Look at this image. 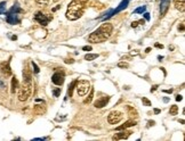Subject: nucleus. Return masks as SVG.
Listing matches in <instances>:
<instances>
[{
    "instance_id": "nucleus-1",
    "label": "nucleus",
    "mask_w": 185,
    "mask_h": 141,
    "mask_svg": "<svg viewBox=\"0 0 185 141\" xmlns=\"http://www.w3.org/2000/svg\"><path fill=\"white\" fill-rule=\"evenodd\" d=\"M88 5V0H72L67 7L66 18L70 21H75L80 18L85 11L86 6Z\"/></svg>"
},
{
    "instance_id": "nucleus-2",
    "label": "nucleus",
    "mask_w": 185,
    "mask_h": 141,
    "mask_svg": "<svg viewBox=\"0 0 185 141\" xmlns=\"http://www.w3.org/2000/svg\"><path fill=\"white\" fill-rule=\"evenodd\" d=\"M113 32V26L110 23H104L102 24L96 31H94L92 34L88 36V41L92 43H101L104 42L106 39L111 36Z\"/></svg>"
},
{
    "instance_id": "nucleus-3",
    "label": "nucleus",
    "mask_w": 185,
    "mask_h": 141,
    "mask_svg": "<svg viewBox=\"0 0 185 141\" xmlns=\"http://www.w3.org/2000/svg\"><path fill=\"white\" fill-rule=\"evenodd\" d=\"M32 93V82H23V84L18 86L17 96L20 101H27Z\"/></svg>"
},
{
    "instance_id": "nucleus-4",
    "label": "nucleus",
    "mask_w": 185,
    "mask_h": 141,
    "mask_svg": "<svg viewBox=\"0 0 185 141\" xmlns=\"http://www.w3.org/2000/svg\"><path fill=\"white\" fill-rule=\"evenodd\" d=\"M75 89H77V93L80 97H84L88 93V91L90 90V83L87 80H80L78 82H75Z\"/></svg>"
},
{
    "instance_id": "nucleus-5",
    "label": "nucleus",
    "mask_w": 185,
    "mask_h": 141,
    "mask_svg": "<svg viewBox=\"0 0 185 141\" xmlns=\"http://www.w3.org/2000/svg\"><path fill=\"white\" fill-rule=\"evenodd\" d=\"M121 119H122V113H120V112H118V111L111 112V113L109 114V116H107V122H109L110 124H112V125L118 124Z\"/></svg>"
},
{
    "instance_id": "nucleus-6",
    "label": "nucleus",
    "mask_w": 185,
    "mask_h": 141,
    "mask_svg": "<svg viewBox=\"0 0 185 141\" xmlns=\"http://www.w3.org/2000/svg\"><path fill=\"white\" fill-rule=\"evenodd\" d=\"M109 100H110V97H101V98H98L95 103H94V106L96 107V108H103V107H105L106 105H107V103H109Z\"/></svg>"
},
{
    "instance_id": "nucleus-7",
    "label": "nucleus",
    "mask_w": 185,
    "mask_h": 141,
    "mask_svg": "<svg viewBox=\"0 0 185 141\" xmlns=\"http://www.w3.org/2000/svg\"><path fill=\"white\" fill-rule=\"evenodd\" d=\"M23 82H32V71L27 64L23 69Z\"/></svg>"
},
{
    "instance_id": "nucleus-8",
    "label": "nucleus",
    "mask_w": 185,
    "mask_h": 141,
    "mask_svg": "<svg viewBox=\"0 0 185 141\" xmlns=\"http://www.w3.org/2000/svg\"><path fill=\"white\" fill-rule=\"evenodd\" d=\"M53 83L56 85H62L64 83V73H55L52 78Z\"/></svg>"
},
{
    "instance_id": "nucleus-9",
    "label": "nucleus",
    "mask_w": 185,
    "mask_h": 141,
    "mask_svg": "<svg viewBox=\"0 0 185 141\" xmlns=\"http://www.w3.org/2000/svg\"><path fill=\"white\" fill-rule=\"evenodd\" d=\"M120 131H121V132L116 133V134L113 136V140H124V139H127V138L131 134V132L126 131V129H124V131H123V130H120Z\"/></svg>"
},
{
    "instance_id": "nucleus-10",
    "label": "nucleus",
    "mask_w": 185,
    "mask_h": 141,
    "mask_svg": "<svg viewBox=\"0 0 185 141\" xmlns=\"http://www.w3.org/2000/svg\"><path fill=\"white\" fill-rule=\"evenodd\" d=\"M1 72H2V74H3L6 78H8V76L12 75V69H10V66H9V63H8V61L1 64Z\"/></svg>"
},
{
    "instance_id": "nucleus-11",
    "label": "nucleus",
    "mask_w": 185,
    "mask_h": 141,
    "mask_svg": "<svg viewBox=\"0 0 185 141\" xmlns=\"http://www.w3.org/2000/svg\"><path fill=\"white\" fill-rule=\"evenodd\" d=\"M34 18H35V21H38L41 25H47L48 21L50 20V18H47V17H46L44 14H41V13H37L35 16H34Z\"/></svg>"
},
{
    "instance_id": "nucleus-12",
    "label": "nucleus",
    "mask_w": 185,
    "mask_h": 141,
    "mask_svg": "<svg viewBox=\"0 0 185 141\" xmlns=\"http://www.w3.org/2000/svg\"><path fill=\"white\" fill-rule=\"evenodd\" d=\"M46 112V106L45 105H35L33 108V113L35 115H42Z\"/></svg>"
},
{
    "instance_id": "nucleus-13",
    "label": "nucleus",
    "mask_w": 185,
    "mask_h": 141,
    "mask_svg": "<svg viewBox=\"0 0 185 141\" xmlns=\"http://www.w3.org/2000/svg\"><path fill=\"white\" fill-rule=\"evenodd\" d=\"M174 3H175V7H176V9H177V10H180V11L184 13L185 0H175V1H174Z\"/></svg>"
},
{
    "instance_id": "nucleus-14",
    "label": "nucleus",
    "mask_w": 185,
    "mask_h": 141,
    "mask_svg": "<svg viewBox=\"0 0 185 141\" xmlns=\"http://www.w3.org/2000/svg\"><path fill=\"white\" fill-rule=\"evenodd\" d=\"M170 5V0H161V15H165Z\"/></svg>"
},
{
    "instance_id": "nucleus-15",
    "label": "nucleus",
    "mask_w": 185,
    "mask_h": 141,
    "mask_svg": "<svg viewBox=\"0 0 185 141\" xmlns=\"http://www.w3.org/2000/svg\"><path fill=\"white\" fill-rule=\"evenodd\" d=\"M134 125H136V122H135V121H133V119H129V121H127L124 124L120 125V126H118V128H117V130H118V131H120V130H124V129L130 128V126H134Z\"/></svg>"
},
{
    "instance_id": "nucleus-16",
    "label": "nucleus",
    "mask_w": 185,
    "mask_h": 141,
    "mask_svg": "<svg viewBox=\"0 0 185 141\" xmlns=\"http://www.w3.org/2000/svg\"><path fill=\"white\" fill-rule=\"evenodd\" d=\"M18 86H20V83H18L17 79L14 76V78L12 79V84H10V91H12V93H15V92L17 91Z\"/></svg>"
},
{
    "instance_id": "nucleus-17",
    "label": "nucleus",
    "mask_w": 185,
    "mask_h": 141,
    "mask_svg": "<svg viewBox=\"0 0 185 141\" xmlns=\"http://www.w3.org/2000/svg\"><path fill=\"white\" fill-rule=\"evenodd\" d=\"M127 112H128V115L130 117H137V115H138L137 111L131 106H127Z\"/></svg>"
},
{
    "instance_id": "nucleus-18",
    "label": "nucleus",
    "mask_w": 185,
    "mask_h": 141,
    "mask_svg": "<svg viewBox=\"0 0 185 141\" xmlns=\"http://www.w3.org/2000/svg\"><path fill=\"white\" fill-rule=\"evenodd\" d=\"M92 97H94V90L90 88V93H89V96L84 100V103H85L86 105H87V104H90V103H92Z\"/></svg>"
},
{
    "instance_id": "nucleus-19",
    "label": "nucleus",
    "mask_w": 185,
    "mask_h": 141,
    "mask_svg": "<svg viewBox=\"0 0 185 141\" xmlns=\"http://www.w3.org/2000/svg\"><path fill=\"white\" fill-rule=\"evenodd\" d=\"M177 113H178V107L176 105H173L169 109V114L170 115H177Z\"/></svg>"
},
{
    "instance_id": "nucleus-20",
    "label": "nucleus",
    "mask_w": 185,
    "mask_h": 141,
    "mask_svg": "<svg viewBox=\"0 0 185 141\" xmlns=\"http://www.w3.org/2000/svg\"><path fill=\"white\" fill-rule=\"evenodd\" d=\"M98 57V55H96V54H87L86 56H85V59L86 60H94V59H96Z\"/></svg>"
},
{
    "instance_id": "nucleus-21",
    "label": "nucleus",
    "mask_w": 185,
    "mask_h": 141,
    "mask_svg": "<svg viewBox=\"0 0 185 141\" xmlns=\"http://www.w3.org/2000/svg\"><path fill=\"white\" fill-rule=\"evenodd\" d=\"M127 3H128V0H123L122 2H121V5H120V7L117 9V11H119V10H121L122 8H126L127 7Z\"/></svg>"
},
{
    "instance_id": "nucleus-22",
    "label": "nucleus",
    "mask_w": 185,
    "mask_h": 141,
    "mask_svg": "<svg viewBox=\"0 0 185 141\" xmlns=\"http://www.w3.org/2000/svg\"><path fill=\"white\" fill-rule=\"evenodd\" d=\"M142 101H143V104H144L145 106H151V101H150L148 98H143Z\"/></svg>"
},
{
    "instance_id": "nucleus-23",
    "label": "nucleus",
    "mask_w": 185,
    "mask_h": 141,
    "mask_svg": "<svg viewBox=\"0 0 185 141\" xmlns=\"http://www.w3.org/2000/svg\"><path fill=\"white\" fill-rule=\"evenodd\" d=\"M49 0H35V2L37 3H40V5H45V3H47Z\"/></svg>"
},
{
    "instance_id": "nucleus-24",
    "label": "nucleus",
    "mask_w": 185,
    "mask_h": 141,
    "mask_svg": "<svg viewBox=\"0 0 185 141\" xmlns=\"http://www.w3.org/2000/svg\"><path fill=\"white\" fill-rule=\"evenodd\" d=\"M144 10H145V7H141V8H137L135 10V13H143Z\"/></svg>"
},
{
    "instance_id": "nucleus-25",
    "label": "nucleus",
    "mask_w": 185,
    "mask_h": 141,
    "mask_svg": "<svg viewBox=\"0 0 185 141\" xmlns=\"http://www.w3.org/2000/svg\"><path fill=\"white\" fill-rule=\"evenodd\" d=\"M60 92H61V88H57L56 90H54V94H55V97H57V96L60 94Z\"/></svg>"
},
{
    "instance_id": "nucleus-26",
    "label": "nucleus",
    "mask_w": 185,
    "mask_h": 141,
    "mask_svg": "<svg viewBox=\"0 0 185 141\" xmlns=\"http://www.w3.org/2000/svg\"><path fill=\"white\" fill-rule=\"evenodd\" d=\"M32 65H33V67H34V72H35V73H39V67L37 66V64H35V63H32Z\"/></svg>"
},
{
    "instance_id": "nucleus-27",
    "label": "nucleus",
    "mask_w": 185,
    "mask_h": 141,
    "mask_svg": "<svg viewBox=\"0 0 185 141\" xmlns=\"http://www.w3.org/2000/svg\"><path fill=\"white\" fill-rule=\"evenodd\" d=\"M82 49H84L85 51H90V50H92V47H90V46H85Z\"/></svg>"
},
{
    "instance_id": "nucleus-28",
    "label": "nucleus",
    "mask_w": 185,
    "mask_h": 141,
    "mask_svg": "<svg viewBox=\"0 0 185 141\" xmlns=\"http://www.w3.org/2000/svg\"><path fill=\"white\" fill-rule=\"evenodd\" d=\"M5 5H6V2H1V3H0V13H1V11H3V9H5Z\"/></svg>"
},
{
    "instance_id": "nucleus-29",
    "label": "nucleus",
    "mask_w": 185,
    "mask_h": 141,
    "mask_svg": "<svg viewBox=\"0 0 185 141\" xmlns=\"http://www.w3.org/2000/svg\"><path fill=\"white\" fill-rule=\"evenodd\" d=\"M119 67H128L127 63H119Z\"/></svg>"
},
{
    "instance_id": "nucleus-30",
    "label": "nucleus",
    "mask_w": 185,
    "mask_h": 141,
    "mask_svg": "<svg viewBox=\"0 0 185 141\" xmlns=\"http://www.w3.org/2000/svg\"><path fill=\"white\" fill-rule=\"evenodd\" d=\"M138 24H139L138 22H133V23H131V26H133V28H137Z\"/></svg>"
},
{
    "instance_id": "nucleus-31",
    "label": "nucleus",
    "mask_w": 185,
    "mask_h": 141,
    "mask_svg": "<svg viewBox=\"0 0 185 141\" xmlns=\"http://www.w3.org/2000/svg\"><path fill=\"white\" fill-rule=\"evenodd\" d=\"M73 61H74L73 59H66V60H65V63H67V64H72Z\"/></svg>"
},
{
    "instance_id": "nucleus-32",
    "label": "nucleus",
    "mask_w": 185,
    "mask_h": 141,
    "mask_svg": "<svg viewBox=\"0 0 185 141\" xmlns=\"http://www.w3.org/2000/svg\"><path fill=\"white\" fill-rule=\"evenodd\" d=\"M182 99H183V98H182V96H180V94H178V96H176V100H177V101H181Z\"/></svg>"
},
{
    "instance_id": "nucleus-33",
    "label": "nucleus",
    "mask_w": 185,
    "mask_h": 141,
    "mask_svg": "<svg viewBox=\"0 0 185 141\" xmlns=\"http://www.w3.org/2000/svg\"><path fill=\"white\" fill-rule=\"evenodd\" d=\"M155 47H156V48H161V49L163 48V46H162V45H160V43H155Z\"/></svg>"
},
{
    "instance_id": "nucleus-34",
    "label": "nucleus",
    "mask_w": 185,
    "mask_h": 141,
    "mask_svg": "<svg viewBox=\"0 0 185 141\" xmlns=\"http://www.w3.org/2000/svg\"><path fill=\"white\" fill-rule=\"evenodd\" d=\"M180 30H181V31H184V23H182V24H181V26H180Z\"/></svg>"
},
{
    "instance_id": "nucleus-35",
    "label": "nucleus",
    "mask_w": 185,
    "mask_h": 141,
    "mask_svg": "<svg viewBox=\"0 0 185 141\" xmlns=\"http://www.w3.org/2000/svg\"><path fill=\"white\" fill-rule=\"evenodd\" d=\"M144 15H145V18H146V20H149V18H150V16H149V14H148V13H145Z\"/></svg>"
},
{
    "instance_id": "nucleus-36",
    "label": "nucleus",
    "mask_w": 185,
    "mask_h": 141,
    "mask_svg": "<svg viewBox=\"0 0 185 141\" xmlns=\"http://www.w3.org/2000/svg\"><path fill=\"white\" fill-rule=\"evenodd\" d=\"M154 113H155V114H159V113H160V111H159V109H154Z\"/></svg>"
}]
</instances>
